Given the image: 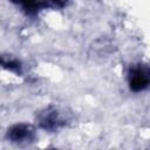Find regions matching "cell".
<instances>
[{
  "label": "cell",
  "instance_id": "3957f363",
  "mask_svg": "<svg viewBox=\"0 0 150 150\" xmlns=\"http://www.w3.org/2000/svg\"><path fill=\"white\" fill-rule=\"evenodd\" d=\"M50 1H53L55 5H57V6H62L67 0H50Z\"/></svg>",
  "mask_w": 150,
  "mask_h": 150
},
{
  "label": "cell",
  "instance_id": "7a4b0ae2",
  "mask_svg": "<svg viewBox=\"0 0 150 150\" xmlns=\"http://www.w3.org/2000/svg\"><path fill=\"white\" fill-rule=\"evenodd\" d=\"M29 134H30V131H29V129L27 127L18 125L11 131V137H12L13 141H18L19 142V141L25 139L26 137H29Z\"/></svg>",
  "mask_w": 150,
  "mask_h": 150
},
{
  "label": "cell",
  "instance_id": "6da1fadb",
  "mask_svg": "<svg viewBox=\"0 0 150 150\" xmlns=\"http://www.w3.org/2000/svg\"><path fill=\"white\" fill-rule=\"evenodd\" d=\"M130 88L132 90H143L150 84V69L136 67L130 73Z\"/></svg>",
  "mask_w": 150,
  "mask_h": 150
}]
</instances>
